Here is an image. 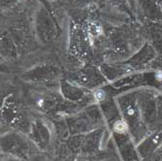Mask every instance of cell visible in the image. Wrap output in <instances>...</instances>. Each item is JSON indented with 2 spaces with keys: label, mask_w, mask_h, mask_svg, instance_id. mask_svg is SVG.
I'll list each match as a JSON object with an SVG mask.
<instances>
[{
  "label": "cell",
  "mask_w": 162,
  "mask_h": 161,
  "mask_svg": "<svg viewBox=\"0 0 162 161\" xmlns=\"http://www.w3.org/2000/svg\"><path fill=\"white\" fill-rule=\"evenodd\" d=\"M128 115H129V116H132L133 115V114H134V111L133 110H131V109H129V110H128Z\"/></svg>",
  "instance_id": "cell-4"
},
{
  "label": "cell",
  "mask_w": 162,
  "mask_h": 161,
  "mask_svg": "<svg viewBox=\"0 0 162 161\" xmlns=\"http://www.w3.org/2000/svg\"><path fill=\"white\" fill-rule=\"evenodd\" d=\"M114 130L117 133H119V134L125 133L127 131V124L125 123L123 120H119V121H117V122H114Z\"/></svg>",
  "instance_id": "cell-1"
},
{
  "label": "cell",
  "mask_w": 162,
  "mask_h": 161,
  "mask_svg": "<svg viewBox=\"0 0 162 161\" xmlns=\"http://www.w3.org/2000/svg\"><path fill=\"white\" fill-rule=\"evenodd\" d=\"M156 79L162 82V72H157V74H156Z\"/></svg>",
  "instance_id": "cell-3"
},
{
  "label": "cell",
  "mask_w": 162,
  "mask_h": 161,
  "mask_svg": "<svg viewBox=\"0 0 162 161\" xmlns=\"http://www.w3.org/2000/svg\"><path fill=\"white\" fill-rule=\"evenodd\" d=\"M105 96L106 94L102 89H97L94 92V99H95L96 102H102L105 99Z\"/></svg>",
  "instance_id": "cell-2"
}]
</instances>
